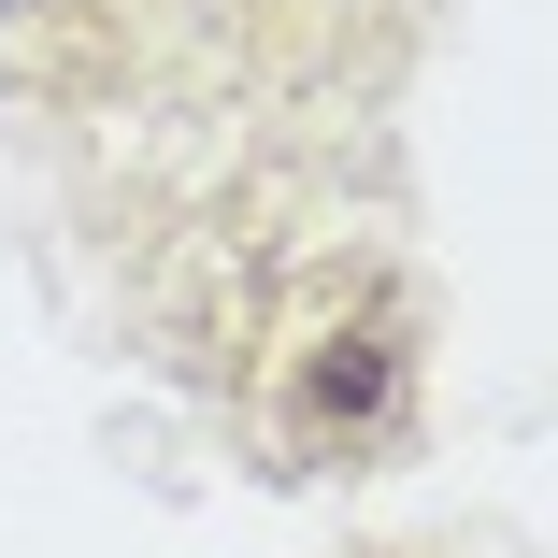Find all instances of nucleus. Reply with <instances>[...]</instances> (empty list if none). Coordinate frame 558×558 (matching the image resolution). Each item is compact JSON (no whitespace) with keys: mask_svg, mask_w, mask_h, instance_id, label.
I'll use <instances>...</instances> for the list:
<instances>
[{"mask_svg":"<svg viewBox=\"0 0 558 558\" xmlns=\"http://www.w3.org/2000/svg\"><path fill=\"white\" fill-rule=\"evenodd\" d=\"M0 15H15V0H0Z\"/></svg>","mask_w":558,"mask_h":558,"instance_id":"1","label":"nucleus"}]
</instances>
